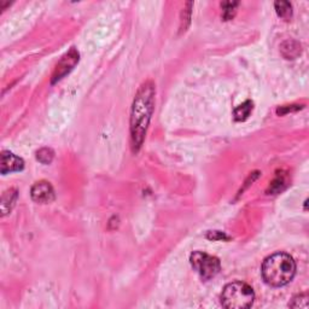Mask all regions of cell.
Listing matches in <instances>:
<instances>
[{"mask_svg": "<svg viewBox=\"0 0 309 309\" xmlns=\"http://www.w3.org/2000/svg\"><path fill=\"white\" fill-rule=\"evenodd\" d=\"M154 104V86L151 81L141 85L134 98L131 117V139L133 151H136L143 145L146 130L150 122Z\"/></svg>", "mask_w": 309, "mask_h": 309, "instance_id": "1", "label": "cell"}, {"mask_svg": "<svg viewBox=\"0 0 309 309\" xmlns=\"http://www.w3.org/2000/svg\"><path fill=\"white\" fill-rule=\"evenodd\" d=\"M261 273L265 282L270 287H284L295 277L296 262L287 252H275L265 260Z\"/></svg>", "mask_w": 309, "mask_h": 309, "instance_id": "2", "label": "cell"}, {"mask_svg": "<svg viewBox=\"0 0 309 309\" xmlns=\"http://www.w3.org/2000/svg\"><path fill=\"white\" fill-rule=\"evenodd\" d=\"M255 300V292L248 284L233 282L226 285L221 293V303L228 309L250 308Z\"/></svg>", "mask_w": 309, "mask_h": 309, "instance_id": "3", "label": "cell"}, {"mask_svg": "<svg viewBox=\"0 0 309 309\" xmlns=\"http://www.w3.org/2000/svg\"><path fill=\"white\" fill-rule=\"evenodd\" d=\"M192 267L199 273L204 280H210L220 273L221 264L218 257L208 255L203 251H195L190 256Z\"/></svg>", "mask_w": 309, "mask_h": 309, "instance_id": "4", "label": "cell"}, {"mask_svg": "<svg viewBox=\"0 0 309 309\" xmlns=\"http://www.w3.org/2000/svg\"><path fill=\"white\" fill-rule=\"evenodd\" d=\"M77 62H79V52L75 48H71L69 52H66L63 56V58L58 62L57 66L55 69V73L52 75V84L59 81V80L63 79L66 74L70 73L74 69V66H76Z\"/></svg>", "mask_w": 309, "mask_h": 309, "instance_id": "5", "label": "cell"}, {"mask_svg": "<svg viewBox=\"0 0 309 309\" xmlns=\"http://www.w3.org/2000/svg\"><path fill=\"white\" fill-rule=\"evenodd\" d=\"M32 198L34 202L41 203V204H45V203H51L55 199V191H53V187L51 186L50 182L47 181H39L34 186L32 187V191H30Z\"/></svg>", "mask_w": 309, "mask_h": 309, "instance_id": "6", "label": "cell"}, {"mask_svg": "<svg viewBox=\"0 0 309 309\" xmlns=\"http://www.w3.org/2000/svg\"><path fill=\"white\" fill-rule=\"evenodd\" d=\"M24 168V162L21 157L16 156L10 151H2L0 161V173L2 175L12 172H20Z\"/></svg>", "mask_w": 309, "mask_h": 309, "instance_id": "7", "label": "cell"}, {"mask_svg": "<svg viewBox=\"0 0 309 309\" xmlns=\"http://www.w3.org/2000/svg\"><path fill=\"white\" fill-rule=\"evenodd\" d=\"M17 200V191L14 189H10L2 193L1 197V215L5 216L9 214L14 208L15 203Z\"/></svg>", "mask_w": 309, "mask_h": 309, "instance_id": "8", "label": "cell"}, {"mask_svg": "<svg viewBox=\"0 0 309 309\" xmlns=\"http://www.w3.org/2000/svg\"><path fill=\"white\" fill-rule=\"evenodd\" d=\"M282 53L287 59H293L297 57L301 53V45L297 43V41L289 40L285 41L282 45Z\"/></svg>", "mask_w": 309, "mask_h": 309, "instance_id": "9", "label": "cell"}, {"mask_svg": "<svg viewBox=\"0 0 309 309\" xmlns=\"http://www.w3.org/2000/svg\"><path fill=\"white\" fill-rule=\"evenodd\" d=\"M252 109H254V103L251 100H246L243 104L239 105L238 108H236L233 111L234 120L236 121H245L251 114Z\"/></svg>", "mask_w": 309, "mask_h": 309, "instance_id": "10", "label": "cell"}, {"mask_svg": "<svg viewBox=\"0 0 309 309\" xmlns=\"http://www.w3.org/2000/svg\"><path fill=\"white\" fill-rule=\"evenodd\" d=\"M274 6L278 16L282 17V19L287 21L292 15V6L289 1H275Z\"/></svg>", "mask_w": 309, "mask_h": 309, "instance_id": "11", "label": "cell"}, {"mask_svg": "<svg viewBox=\"0 0 309 309\" xmlns=\"http://www.w3.org/2000/svg\"><path fill=\"white\" fill-rule=\"evenodd\" d=\"M238 1H223L221 2V7H222V17L225 21H230L236 15V10L238 7Z\"/></svg>", "mask_w": 309, "mask_h": 309, "instance_id": "12", "label": "cell"}, {"mask_svg": "<svg viewBox=\"0 0 309 309\" xmlns=\"http://www.w3.org/2000/svg\"><path fill=\"white\" fill-rule=\"evenodd\" d=\"M287 180L285 179V175L279 174L274 180H273L272 184H270L268 192L272 193V195H277V193L283 191V190L287 187Z\"/></svg>", "mask_w": 309, "mask_h": 309, "instance_id": "13", "label": "cell"}, {"mask_svg": "<svg viewBox=\"0 0 309 309\" xmlns=\"http://www.w3.org/2000/svg\"><path fill=\"white\" fill-rule=\"evenodd\" d=\"M55 153L50 148H43L37 153V159L43 164H50L53 161Z\"/></svg>", "mask_w": 309, "mask_h": 309, "instance_id": "14", "label": "cell"}, {"mask_svg": "<svg viewBox=\"0 0 309 309\" xmlns=\"http://www.w3.org/2000/svg\"><path fill=\"white\" fill-rule=\"evenodd\" d=\"M291 308H308V295L307 293H301V295L295 296L290 303Z\"/></svg>", "mask_w": 309, "mask_h": 309, "instance_id": "15", "label": "cell"}, {"mask_svg": "<svg viewBox=\"0 0 309 309\" xmlns=\"http://www.w3.org/2000/svg\"><path fill=\"white\" fill-rule=\"evenodd\" d=\"M207 238L212 239V241H227V239H230V237L226 236L223 232L210 231V232H208Z\"/></svg>", "mask_w": 309, "mask_h": 309, "instance_id": "16", "label": "cell"}, {"mask_svg": "<svg viewBox=\"0 0 309 309\" xmlns=\"http://www.w3.org/2000/svg\"><path fill=\"white\" fill-rule=\"evenodd\" d=\"M302 108H303L302 105H290V108L282 107L277 110V114L284 115V114H287V112H290V111H297V110L302 109Z\"/></svg>", "mask_w": 309, "mask_h": 309, "instance_id": "17", "label": "cell"}]
</instances>
